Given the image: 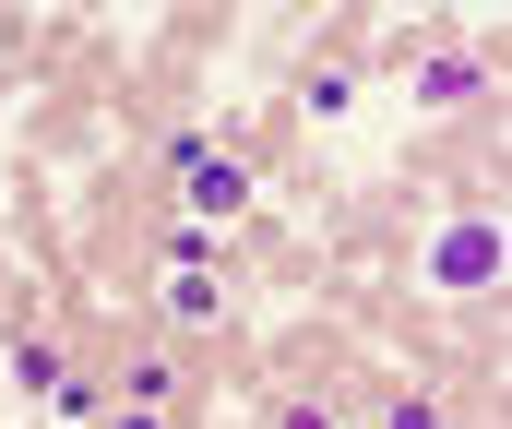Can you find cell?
<instances>
[{"mask_svg": "<svg viewBox=\"0 0 512 429\" xmlns=\"http://www.w3.org/2000/svg\"><path fill=\"white\" fill-rule=\"evenodd\" d=\"M489 275H501V227L489 215H465V227L429 239V286H489Z\"/></svg>", "mask_w": 512, "mask_h": 429, "instance_id": "6da1fadb", "label": "cell"}, {"mask_svg": "<svg viewBox=\"0 0 512 429\" xmlns=\"http://www.w3.org/2000/svg\"><path fill=\"white\" fill-rule=\"evenodd\" d=\"M179 167H191V203H203V215H239V203H251V167H227L215 143H191Z\"/></svg>", "mask_w": 512, "mask_h": 429, "instance_id": "7a4b0ae2", "label": "cell"}, {"mask_svg": "<svg viewBox=\"0 0 512 429\" xmlns=\"http://www.w3.org/2000/svg\"><path fill=\"white\" fill-rule=\"evenodd\" d=\"M417 96H429V108H453V96H477V60H429V72H417Z\"/></svg>", "mask_w": 512, "mask_h": 429, "instance_id": "3957f363", "label": "cell"}, {"mask_svg": "<svg viewBox=\"0 0 512 429\" xmlns=\"http://www.w3.org/2000/svg\"><path fill=\"white\" fill-rule=\"evenodd\" d=\"M274 429H334V418H322V406H286V418H274Z\"/></svg>", "mask_w": 512, "mask_h": 429, "instance_id": "277c9868", "label": "cell"}, {"mask_svg": "<svg viewBox=\"0 0 512 429\" xmlns=\"http://www.w3.org/2000/svg\"><path fill=\"white\" fill-rule=\"evenodd\" d=\"M382 429H441V418H429V406H393V418H382Z\"/></svg>", "mask_w": 512, "mask_h": 429, "instance_id": "5b68a950", "label": "cell"}]
</instances>
